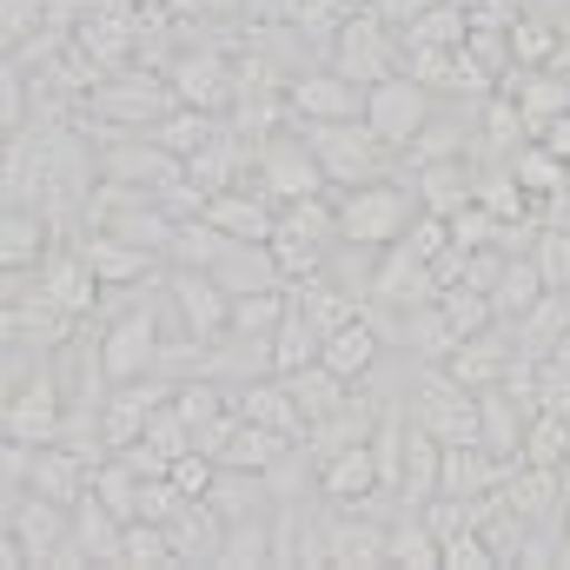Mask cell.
Listing matches in <instances>:
<instances>
[{"mask_svg": "<svg viewBox=\"0 0 570 570\" xmlns=\"http://www.w3.org/2000/svg\"><path fill=\"white\" fill-rule=\"evenodd\" d=\"M332 199H338V239H345L352 253H385V246H399V239L419 226V213H425L412 173H405V179L385 173V179H365V186L332 193Z\"/></svg>", "mask_w": 570, "mask_h": 570, "instance_id": "6da1fadb", "label": "cell"}, {"mask_svg": "<svg viewBox=\"0 0 570 570\" xmlns=\"http://www.w3.org/2000/svg\"><path fill=\"white\" fill-rule=\"evenodd\" d=\"M7 524L20 531L33 570H87V551L73 544V504L33 491V484H13L7 491Z\"/></svg>", "mask_w": 570, "mask_h": 570, "instance_id": "7a4b0ae2", "label": "cell"}, {"mask_svg": "<svg viewBox=\"0 0 570 570\" xmlns=\"http://www.w3.org/2000/svg\"><path fill=\"white\" fill-rule=\"evenodd\" d=\"M292 127L312 140L325 179H332V193H352V186H365V179H385V159H399L392 146L365 127V114H358V120H292Z\"/></svg>", "mask_w": 570, "mask_h": 570, "instance_id": "3957f363", "label": "cell"}, {"mask_svg": "<svg viewBox=\"0 0 570 570\" xmlns=\"http://www.w3.org/2000/svg\"><path fill=\"white\" fill-rule=\"evenodd\" d=\"M87 114H100V120H114V127H127V134H153L173 107H179V94H173V80L166 73H146V67H114V73H100V87H87V100H80Z\"/></svg>", "mask_w": 570, "mask_h": 570, "instance_id": "277c9868", "label": "cell"}, {"mask_svg": "<svg viewBox=\"0 0 570 570\" xmlns=\"http://www.w3.org/2000/svg\"><path fill=\"white\" fill-rule=\"evenodd\" d=\"M399 60H405V40H399V27H392L379 7L345 13V27H338V33H332V47H325V67H338V73H345V80H358V87L392 80V73H399Z\"/></svg>", "mask_w": 570, "mask_h": 570, "instance_id": "5b68a950", "label": "cell"}, {"mask_svg": "<svg viewBox=\"0 0 570 570\" xmlns=\"http://www.w3.org/2000/svg\"><path fill=\"white\" fill-rule=\"evenodd\" d=\"M246 186L266 193L273 206H285V199H312V193H332L318 153H312V140H305L298 127H292V134L279 127V134L253 140V173H246Z\"/></svg>", "mask_w": 570, "mask_h": 570, "instance_id": "8992f818", "label": "cell"}, {"mask_svg": "<svg viewBox=\"0 0 570 570\" xmlns=\"http://www.w3.org/2000/svg\"><path fill=\"white\" fill-rule=\"evenodd\" d=\"M100 372L107 385H127V379H153L159 372V352H166V332H159V305H127L100 325Z\"/></svg>", "mask_w": 570, "mask_h": 570, "instance_id": "52a82bcc", "label": "cell"}, {"mask_svg": "<svg viewBox=\"0 0 570 570\" xmlns=\"http://www.w3.org/2000/svg\"><path fill=\"white\" fill-rule=\"evenodd\" d=\"M166 305H173L179 332H193L206 345L233 338V292L213 279L206 266H166Z\"/></svg>", "mask_w": 570, "mask_h": 570, "instance_id": "ba28073f", "label": "cell"}, {"mask_svg": "<svg viewBox=\"0 0 570 570\" xmlns=\"http://www.w3.org/2000/svg\"><path fill=\"white\" fill-rule=\"evenodd\" d=\"M365 127L392 146L399 159H405V146H412V140L431 127V87H425V80H412L405 67H399L392 80L365 87Z\"/></svg>", "mask_w": 570, "mask_h": 570, "instance_id": "9c48e42d", "label": "cell"}, {"mask_svg": "<svg viewBox=\"0 0 570 570\" xmlns=\"http://www.w3.org/2000/svg\"><path fill=\"white\" fill-rule=\"evenodd\" d=\"M412 419H419L438 444H484L478 392H471V385H458V379H451V372H438V365H425V379H419V405H412Z\"/></svg>", "mask_w": 570, "mask_h": 570, "instance_id": "30bf717a", "label": "cell"}, {"mask_svg": "<svg viewBox=\"0 0 570 570\" xmlns=\"http://www.w3.org/2000/svg\"><path fill=\"white\" fill-rule=\"evenodd\" d=\"M0 425H7V438H20V444H53V438H67V392H60L53 365H40L27 385L7 392Z\"/></svg>", "mask_w": 570, "mask_h": 570, "instance_id": "8fae6325", "label": "cell"}, {"mask_svg": "<svg viewBox=\"0 0 570 570\" xmlns=\"http://www.w3.org/2000/svg\"><path fill=\"white\" fill-rule=\"evenodd\" d=\"M100 179L140 186V193H173V186L186 179V159L166 153L153 134H120L114 146H100Z\"/></svg>", "mask_w": 570, "mask_h": 570, "instance_id": "7c38bea8", "label": "cell"}, {"mask_svg": "<svg viewBox=\"0 0 570 570\" xmlns=\"http://www.w3.org/2000/svg\"><path fill=\"white\" fill-rule=\"evenodd\" d=\"M166 399H173V379H166V372H153V379H127V385H107V405H100V444L120 451V444L146 438L153 412H159Z\"/></svg>", "mask_w": 570, "mask_h": 570, "instance_id": "4fadbf2b", "label": "cell"}, {"mask_svg": "<svg viewBox=\"0 0 570 570\" xmlns=\"http://www.w3.org/2000/svg\"><path fill=\"white\" fill-rule=\"evenodd\" d=\"M166 80H173L179 107H206V114H226V107L239 100V67H233L226 53H213V47H193V53H179V60L166 67Z\"/></svg>", "mask_w": 570, "mask_h": 570, "instance_id": "5bb4252c", "label": "cell"}, {"mask_svg": "<svg viewBox=\"0 0 570 570\" xmlns=\"http://www.w3.org/2000/svg\"><path fill=\"white\" fill-rule=\"evenodd\" d=\"M285 107H292V120H358L365 114V87L345 80L338 67H305L285 87Z\"/></svg>", "mask_w": 570, "mask_h": 570, "instance_id": "9a60e30c", "label": "cell"}, {"mask_svg": "<svg viewBox=\"0 0 570 570\" xmlns=\"http://www.w3.org/2000/svg\"><path fill=\"white\" fill-rule=\"evenodd\" d=\"M40 292L80 325L87 312H100V298H107V285H100V273H94V259H87V246L73 253V246H60V253H47L40 259Z\"/></svg>", "mask_w": 570, "mask_h": 570, "instance_id": "2e32d148", "label": "cell"}, {"mask_svg": "<svg viewBox=\"0 0 570 570\" xmlns=\"http://www.w3.org/2000/svg\"><path fill=\"white\" fill-rule=\"evenodd\" d=\"M379 491H385V478H379L372 438L338 444L332 458H318V498H332V504H365V498H379Z\"/></svg>", "mask_w": 570, "mask_h": 570, "instance_id": "e0dca14e", "label": "cell"}, {"mask_svg": "<svg viewBox=\"0 0 570 570\" xmlns=\"http://www.w3.org/2000/svg\"><path fill=\"white\" fill-rule=\"evenodd\" d=\"M206 219H213L226 239H246V246H273V233H279V206H273L266 193H253V186L213 193V199H206Z\"/></svg>", "mask_w": 570, "mask_h": 570, "instance_id": "ac0fdd59", "label": "cell"}, {"mask_svg": "<svg viewBox=\"0 0 570 570\" xmlns=\"http://www.w3.org/2000/svg\"><path fill=\"white\" fill-rule=\"evenodd\" d=\"M511 358H518V332L504 325H491V332H471L451 358H444V372L458 379V385H471V392H491V385H504V372H511Z\"/></svg>", "mask_w": 570, "mask_h": 570, "instance_id": "d6986e66", "label": "cell"}, {"mask_svg": "<svg viewBox=\"0 0 570 570\" xmlns=\"http://www.w3.org/2000/svg\"><path fill=\"white\" fill-rule=\"evenodd\" d=\"M412 186H419L425 213L451 219V213H464V206L478 199V166H471V153H458V159H431V166H412Z\"/></svg>", "mask_w": 570, "mask_h": 570, "instance_id": "ffe728a7", "label": "cell"}, {"mask_svg": "<svg viewBox=\"0 0 570 570\" xmlns=\"http://www.w3.org/2000/svg\"><path fill=\"white\" fill-rule=\"evenodd\" d=\"M80 246H87V259H94V273H100L107 292H127V285H153L159 279V253H146V246H134V239L87 233Z\"/></svg>", "mask_w": 570, "mask_h": 570, "instance_id": "44dd1931", "label": "cell"}, {"mask_svg": "<svg viewBox=\"0 0 570 570\" xmlns=\"http://www.w3.org/2000/svg\"><path fill=\"white\" fill-rule=\"evenodd\" d=\"M73 544L87 551V564H127V518L87 491L73 504Z\"/></svg>", "mask_w": 570, "mask_h": 570, "instance_id": "7402d4cb", "label": "cell"}, {"mask_svg": "<svg viewBox=\"0 0 570 570\" xmlns=\"http://www.w3.org/2000/svg\"><path fill=\"white\" fill-rule=\"evenodd\" d=\"M47 239H53V219L40 206H7L0 213V266L7 273H33L47 259Z\"/></svg>", "mask_w": 570, "mask_h": 570, "instance_id": "603a6c76", "label": "cell"}, {"mask_svg": "<svg viewBox=\"0 0 570 570\" xmlns=\"http://www.w3.org/2000/svg\"><path fill=\"white\" fill-rule=\"evenodd\" d=\"M379 352H385V332L372 325V312H358V318H345L338 332H325V352H318V358H325L338 379H352V385H358V379L379 365Z\"/></svg>", "mask_w": 570, "mask_h": 570, "instance_id": "cb8c5ba5", "label": "cell"}, {"mask_svg": "<svg viewBox=\"0 0 570 570\" xmlns=\"http://www.w3.org/2000/svg\"><path fill=\"white\" fill-rule=\"evenodd\" d=\"M206 273L226 285L233 298H246V292H273V285H292L279 273V259H273V246H246V239H233V246H226Z\"/></svg>", "mask_w": 570, "mask_h": 570, "instance_id": "d4e9b609", "label": "cell"}, {"mask_svg": "<svg viewBox=\"0 0 570 570\" xmlns=\"http://www.w3.org/2000/svg\"><path fill=\"white\" fill-rule=\"evenodd\" d=\"M173 544H179V564H219V551H226V518H219L206 498H186L179 518H173Z\"/></svg>", "mask_w": 570, "mask_h": 570, "instance_id": "484cf974", "label": "cell"}, {"mask_svg": "<svg viewBox=\"0 0 570 570\" xmlns=\"http://www.w3.org/2000/svg\"><path fill=\"white\" fill-rule=\"evenodd\" d=\"M285 385H292V399H298V412H305V431L325 425V419H338V412L352 405V379H338L325 358L305 365V372H285Z\"/></svg>", "mask_w": 570, "mask_h": 570, "instance_id": "4316f807", "label": "cell"}, {"mask_svg": "<svg viewBox=\"0 0 570 570\" xmlns=\"http://www.w3.org/2000/svg\"><path fill=\"white\" fill-rule=\"evenodd\" d=\"M438 484H444V444L412 419V431H405V478H399V498L419 511V504L438 498Z\"/></svg>", "mask_w": 570, "mask_h": 570, "instance_id": "83f0119b", "label": "cell"}, {"mask_svg": "<svg viewBox=\"0 0 570 570\" xmlns=\"http://www.w3.org/2000/svg\"><path fill=\"white\" fill-rule=\"evenodd\" d=\"M478 206L498 213L504 226H531V219H538V199L518 186V173H511L504 159H498V166H478Z\"/></svg>", "mask_w": 570, "mask_h": 570, "instance_id": "f1b7e54d", "label": "cell"}, {"mask_svg": "<svg viewBox=\"0 0 570 570\" xmlns=\"http://www.w3.org/2000/svg\"><path fill=\"white\" fill-rule=\"evenodd\" d=\"M504 166L518 173V186H524L538 206H551V199H558V193L570 186V166H564V159H558V153H551L544 140H524L518 153H511V159H504Z\"/></svg>", "mask_w": 570, "mask_h": 570, "instance_id": "f546056e", "label": "cell"}, {"mask_svg": "<svg viewBox=\"0 0 570 570\" xmlns=\"http://www.w3.org/2000/svg\"><path fill=\"white\" fill-rule=\"evenodd\" d=\"M551 292V279L538 273V259L531 253H511V266H504V279H498V292H491V305H498V325H518L538 298Z\"/></svg>", "mask_w": 570, "mask_h": 570, "instance_id": "4dcf8cb0", "label": "cell"}, {"mask_svg": "<svg viewBox=\"0 0 570 570\" xmlns=\"http://www.w3.org/2000/svg\"><path fill=\"white\" fill-rule=\"evenodd\" d=\"M478 140L491 146L498 159H511L518 146L531 140V127H524V107H518V94H491V100H478Z\"/></svg>", "mask_w": 570, "mask_h": 570, "instance_id": "1f68e13d", "label": "cell"}, {"mask_svg": "<svg viewBox=\"0 0 570 570\" xmlns=\"http://www.w3.org/2000/svg\"><path fill=\"white\" fill-rule=\"evenodd\" d=\"M511 60H518L524 73H538V67H564V33H558V20L518 13V20H511Z\"/></svg>", "mask_w": 570, "mask_h": 570, "instance_id": "d6a6232c", "label": "cell"}, {"mask_svg": "<svg viewBox=\"0 0 570 570\" xmlns=\"http://www.w3.org/2000/svg\"><path fill=\"white\" fill-rule=\"evenodd\" d=\"M392 564L405 570H444V538L425 524V511L405 504V518H392Z\"/></svg>", "mask_w": 570, "mask_h": 570, "instance_id": "836d02e7", "label": "cell"}, {"mask_svg": "<svg viewBox=\"0 0 570 570\" xmlns=\"http://www.w3.org/2000/svg\"><path fill=\"white\" fill-rule=\"evenodd\" d=\"M318 352H325V332L292 305L279 318V332H273V372H279V379L285 372H305V365H318Z\"/></svg>", "mask_w": 570, "mask_h": 570, "instance_id": "e575fe53", "label": "cell"}, {"mask_svg": "<svg viewBox=\"0 0 570 570\" xmlns=\"http://www.w3.org/2000/svg\"><path fill=\"white\" fill-rule=\"evenodd\" d=\"M226 570H266L279 564V544H273V518H246V524H226Z\"/></svg>", "mask_w": 570, "mask_h": 570, "instance_id": "d590c367", "label": "cell"}, {"mask_svg": "<svg viewBox=\"0 0 570 570\" xmlns=\"http://www.w3.org/2000/svg\"><path fill=\"white\" fill-rule=\"evenodd\" d=\"M226 127H219V114H206V107H173L159 127H153V140L166 146V153H179V159H193L206 140H219Z\"/></svg>", "mask_w": 570, "mask_h": 570, "instance_id": "8d00e7d4", "label": "cell"}, {"mask_svg": "<svg viewBox=\"0 0 570 570\" xmlns=\"http://www.w3.org/2000/svg\"><path fill=\"white\" fill-rule=\"evenodd\" d=\"M140 491H146V478L127 464V458H120V451H107V458L94 464V498H100V504H114L127 524L140 518Z\"/></svg>", "mask_w": 570, "mask_h": 570, "instance_id": "74e56055", "label": "cell"}, {"mask_svg": "<svg viewBox=\"0 0 570 570\" xmlns=\"http://www.w3.org/2000/svg\"><path fill=\"white\" fill-rule=\"evenodd\" d=\"M464 33H471V7L438 0V7H425L399 40H405V47H464Z\"/></svg>", "mask_w": 570, "mask_h": 570, "instance_id": "f35d334b", "label": "cell"}, {"mask_svg": "<svg viewBox=\"0 0 570 570\" xmlns=\"http://www.w3.org/2000/svg\"><path fill=\"white\" fill-rule=\"evenodd\" d=\"M285 312H292V285L246 292V298H233V332H239V338H273Z\"/></svg>", "mask_w": 570, "mask_h": 570, "instance_id": "ab89813d", "label": "cell"}, {"mask_svg": "<svg viewBox=\"0 0 570 570\" xmlns=\"http://www.w3.org/2000/svg\"><path fill=\"white\" fill-rule=\"evenodd\" d=\"M166 564H179L173 524H159V518H134V524H127V570H166Z\"/></svg>", "mask_w": 570, "mask_h": 570, "instance_id": "60d3db41", "label": "cell"}, {"mask_svg": "<svg viewBox=\"0 0 570 570\" xmlns=\"http://www.w3.org/2000/svg\"><path fill=\"white\" fill-rule=\"evenodd\" d=\"M438 305H444V318H451V325H458V338H471V332H491V325H498V305H491V292H478V285H444V298H438Z\"/></svg>", "mask_w": 570, "mask_h": 570, "instance_id": "b9f144b4", "label": "cell"}, {"mask_svg": "<svg viewBox=\"0 0 570 570\" xmlns=\"http://www.w3.org/2000/svg\"><path fill=\"white\" fill-rule=\"evenodd\" d=\"M524 458L531 464H570V419L558 412H531V425H524Z\"/></svg>", "mask_w": 570, "mask_h": 570, "instance_id": "7bdbcfd3", "label": "cell"}, {"mask_svg": "<svg viewBox=\"0 0 570 570\" xmlns=\"http://www.w3.org/2000/svg\"><path fill=\"white\" fill-rule=\"evenodd\" d=\"M458 153H471V127L458 120V127H444V120H431L419 140L405 146V166H431V159H458Z\"/></svg>", "mask_w": 570, "mask_h": 570, "instance_id": "ee69618b", "label": "cell"}, {"mask_svg": "<svg viewBox=\"0 0 570 570\" xmlns=\"http://www.w3.org/2000/svg\"><path fill=\"white\" fill-rule=\"evenodd\" d=\"M80 47H87V53H100V60H107V73H114V67H120V53H134V27H127V20H87V27H80Z\"/></svg>", "mask_w": 570, "mask_h": 570, "instance_id": "f6af8a7d", "label": "cell"}, {"mask_svg": "<svg viewBox=\"0 0 570 570\" xmlns=\"http://www.w3.org/2000/svg\"><path fill=\"white\" fill-rule=\"evenodd\" d=\"M444 570H498V551H491V538L471 524V531H458V538H444Z\"/></svg>", "mask_w": 570, "mask_h": 570, "instance_id": "bcb514c9", "label": "cell"}, {"mask_svg": "<svg viewBox=\"0 0 570 570\" xmlns=\"http://www.w3.org/2000/svg\"><path fill=\"white\" fill-rule=\"evenodd\" d=\"M451 60H458V47H405V73L412 80H425V87H444L451 80Z\"/></svg>", "mask_w": 570, "mask_h": 570, "instance_id": "7dc6e473", "label": "cell"}, {"mask_svg": "<svg viewBox=\"0 0 570 570\" xmlns=\"http://www.w3.org/2000/svg\"><path fill=\"white\" fill-rule=\"evenodd\" d=\"M372 7H379V13H385V20H392L399 33H405V27H412V20H419L425 7H438V0H372Z\"/></svg>", "mask_w": 570, "mask_h": 570, "instance_id": "c3c4849f", "label": "cell"}, {"mask_svg": "<svg viewBox=\"0 0 570 570\" xmlns=\"http://www.w3.org/2000/svg\"><path fill=\"white\" fill-rule=\"evenodd\" d=\"M538 140H544V146H551V153H558V159L570 166V114H558V120H551V127H544Z\"/></svg>", "mask_w": 570, "mask_h": 570, "instance_id": "681fc988", "label": "cell"}, {"mask_svg": "<svg viewBox=\"0 0 570 570\" xmlns=\"http://www.w3.org/2000/svg\"><path fill=\"white\" fill-rule=\"evenodd\" d=\"M564 564H570V504H564Z\"/></svg>", "mask_w": 570, "mask_h": 570, "instance_id": "f907efd6", "label": "cell"}, {"mask_svg": "<svg viewBox=\"0 0 570 570\" xmlns=\"http://www.w3.org/2000/svg\"><path fill=\"white\" fill-rule=\"evenodd\" d=\"M338 7H352V13H358V7H372V0H338Z\"/></svg>", "mask_w": 570, "mask_h": 570, "instance_id": "816d5d0a", "label": "cell"}, {"mask_svg": "<svg viewBox=\"0 0 570 570\" xmlns=\"http://www.w3.org/2000/svg\"><path fill=\"white\" fill-rule=\"evenodd\" d=\"M564 478H570V464H564Z\"/></svg>", "mask_w": 570, "mask_h": 570, "instance_id": "f5cc1de1", "label": "cell"}]
</instances>
